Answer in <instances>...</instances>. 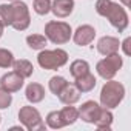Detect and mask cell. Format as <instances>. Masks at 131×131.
<instances>
[{
	"mask_svg": "<svg viewBox=\"0 0 131 131\" xmlns=\"http://www.w3.org/2000/svg\"><path fill=\"white\" fill-rule=\"evenodd\" d=\"M129 43H131V39H129V37H126V39L120 43V46H122L125 56H129V54H131V51H129Z\"/></svg>",
	"mask_w": 131,
	"mask_h": 131,
	"instance_id": "27",
	"label": "cell"
},
{
	"mask_svg": "<svg viewBox=\"0 0 131 131\" xmlns=\"http://www.w3.org/2000/svg\"><path fill=\"white\" fill-rule=\"evenodd\" d=\"M26 43H28V46H29L31 49L40 51V49H43V48L46 46L48 39H46L45 36H42V34H31V36L26 37Z\"/></svg>",
	"mask_w": 131,
	"mask_h": 131,
	"instance_id": "20",
	"label": "cell"
},
{
	"mask_svg": "<svg viewBox=\"0 0 131 131\" xmlns=\"http://www.w3.org/2000/svg\"><path fill=\"white\" fill-rule=\"evenodd\" d=\"M32 8L39 16H46L51 11V0H34Z\"/></svg>",
	"mask_w": 131,
	"mask_h": 131,
	"instance_id": "24",
	"label": "cell"
},
{
	"mask_svg": "<svg viewBox=\"0 0 131 131\" xmlns=\"http://www.w3.org/2000/svg\"><path fill=\"white\" fill-rule=\"evenodd\" d=\"M11 129H20L22 131V126H11Z\"/></svg>",
	"mask_w": 131,
	"mask_h": 131,
	"instance_id": "30",
	"label": "cell"
},
{
	"mask_svg": "<svg viewBox=\"0 0 131 131\" xmlns=\"http://www.w3.org/2000/svg\"><path fill=\"white\" fill-rule=\"evenodd\" d=\"M120 2L123 3V6H125V8H128V6H129V0H120Z\"/></svg>",
	"mask_w": 131,
	"mask_h": 131,
	"instance_id": "28",
	"label": "cell"
},
{
	"mask_svg": "<svg viewBox=\"0 0 131 131\" xmlns=\"http://www.w3.org/2000/svg\"><path fill=\"white\" fill-rule=\"evenodd\" d=\"M94 37H96V29H94L91 25H82V26H79V28L74 31V34H73V40H74V43L79 45V46H86V45H90V43L94 40Z\"/></svg>",
	"mask_w": 131,
	"mask_h": 131,
	"instance_id": "10",
	"label": "cell"
},
{
	"mask_svg": "<svg viewBox=\"0 0 131 131\" xmlns=\"http://www.w3.org/2000/svg\"><path fill=\"white\" fill-rule=\"evenodd\" d=\"M103 17H106L108 22H110L119 32H123V31L126 29L128 20H129V19H128V14H126V11H125V8L120 6L119 3L113 2V0H111L108 9L105 11Z\"/></svg>",
	"mask_w": 131,
	"mask_h": 131,
	"instance_id": "7",
	"label": "cell"
},
{
	"mask_svg": "<svg viewBox=\"0 0 131 131\" xmlns=\"http://www.w3.org/2000/svg\"><path fill=\"white\" fill-rule=\"evenodd\" d=\"M113 119H114V116H113L111 110L102 106L100 111H99V116H97V119H96V122H94V125H96L99 129H110L111 125H113Z\"/></svg>",
	"mask_w": 131,
	"mask_h": 131,
	"instance_id": "17",
	"label": "cell"
},
{
	"mask_svg": "<svg viewBox=\"0 0 131 131\" xmlns=\"http://www.w3.org/2000/svg\"><path fill=\"white\" fill-rule=\"evenodd\" d=\"M67 83H68V82H67V79H65V77H62V76H54V77L49 79L48 88H49V91H51L52 94L59 96L60 91L65 88V85H67Z\"/></svg>",
	"mask_w": 131,
	"mask_h": 131,
	"instance_id": "21",
	"label": "cell"
},
{
	"mask_svg": "<svg viewBox=\"0 0 131 131\" xmlns=\"http://www.w3.org/2000/svg\"><path fill=\"white\" fill-rule=\"evenodd\" d=\"M100 105L94 100H86L85 103H82V106L77 110L79 111V119H82L83 122L86 123H94L97 116H99V111H100Z\"/></svg>",
	"mask_w": 131,
	"mask_h": 131,
	"instance_id": "9",
	"label": "cell"
},
{
	"mask_svg": "<svg viewBox=\"0 0 131 131\" xmlns=\"http://www.w3.org/2000/svg\"><path fill=\"white\" fill-rule=\"evenodd\" d=\"M11 11H13V22L11 26L16 31H25L31 25V16L28 5L22 0H14L11 3Z\"/></svg>",
	"mask_w": 131,
	"mask_h": 131,
	"instance_id": "5",
	"label": "cell"
},
{
	"mask_svg": "<svg viewBox=\"0 0 131 131\" xmlns=\"http://www.w3.org/2000/svg\"><path fill=\"white\" fill-rule=\"evenodd\" d=\"M46 126L52 128V129H59L63 128V122L60 119V113L59 111H51L46 116Z\"/></svg>",
	"mask_w": 131,
	"mask_h": 131,
	"instance_id": "23",
	"label": "cell"
},
{
	"mask_svg": "<svg viewBox=\"0 0 131 131\" xmlns=\"http://www.w3.org/2000/svg\"><path fill=\"white\" fill-rule=\"evenodd\" d=\"M2 36H3V26L0 25V37H2Z\"/></svg>",
	"mask_w": 131,
	"mask_h": 131,
	"instance_id": "29",
	"label": "cell"
},
{
	"mask_svg": "<svg viewBox=\"0 0 131 131\" xmlns=\"http://www.w3.org/2000/svg\"><path fill=\"white\" fill-rule=\"evenodd\" d=\"M119 48H120V42L117 37H113V36H103L97 42V51L102 56H110V54L119 52Z\"/></svg>",
	"mask_w": 131,
	"mask_h": 131,
	"instance_id": "11",
	"label": "cell"
},
{
	"mask_svg": "<svg viewBox=\"0 0 131 131\" xmlns=\"http://www.w3.org/2000/svg\"><path fill=\"white\" fill-rule=\"evenodd\" d=\"M13 103V94L0 88V110H6Z\"/></svg>",
	"mask_w": 131,
	"mask_h": 131,
	"instance_id": "26",
	"label": "cell"
},
{
	"mask_svg": "<svg viewBox=\"0 0 131 131\" xmlns=\"http://www.w3.org/2000/svg\"><path fill=\"white\" fill-rule=\"evenodd\" d=\"M68 62V52L65 49H40L39 56H37V63L43 70H59L63 65H67Z\"/></svg>",
	"mask_w": 131,
	"mask_h": 131,
	"instance_id": "2",
	"label": "cell"
},
{
	"mask_svg": "<svg viewBox=\"0 0 131 131\" xmlns=\"http://www.w3.org/2000/svg\"><path fill=\"white\" fill-rule=\"evenodd\" d=\"M122 65H123L122 57L119 56V52H114V54L105 56V59H102V60L97 62L96 71H97V74L102 79L110 80V79H113L117 74V71L122 68Z\"/></svg>",
	"mask_w": 131,
	"mask_h": 131,
	"instance_id": "4",
	"label": "cell"
},
{
	"mask_svg": "<svg viewBox=\"0 0 131 131\" xmlns=\"http://www.w3.org/2000/svg\"><path fill=\"white\" fill-rule=\"evenodd\" d=\"M0 122H2V116H0Z\"/></svg>",
	"mask_w": 131,
	"mask_h": 131,
	"instance_id": "32",
	"label": "cell"
},
{
	"mask_svg": "<svg viewBox=\"0 0 131 131\" xmlns=\"http://www.w3.org/2000/svg\"><path fill=\"white\" fill-rule=\"evenodd\" d=\"M96 83H97V80H96L94 74H91V73H86V74L77 77L76 82H74L76 88L80 93H90V91H93L96 88Z\"/></svg>",
	"mask_w": 131,
	"mask_h": 131,
	"instance_id": "15",
	"label": "cell"
},
{
	"mask_svg": "<svg viewBox=\"0 0 131 131\" xmlns=\"http://www.w3.org/2000/svg\"><path fill=\"white\" fill-rule=\"evenodd\" d=\"M80 94L82 93L76 88L74 83H67V85H65V88L60 91L59 99L65 105H74V103H77L80 100Z\"/></svg>",
	"mask_w": 131,
	"mask_h": 131,
	"instance_id": "13",
	"label": "cell"
},
{
	"mask_svg": "<svg viewBox=\"0 0 131 131\" xmlns=\"http://www.w3.org/2000/svg\"><path fill=\"white\" fill-rule=\"evenodd\" d=\"M70 73H71V76H73L74 79H77V77H80V76L90 73V63H88L86 60L77 59V60H74V62L70 65Z\"/></svg>",
	"mask_w": 131,
	"mask_h": 131,
	"instance_id": "19",
	"label": "cell"
},
{
	"mask_svg": "<svg viewBox=\"0 0 131 131\" xmlns=\"http://www.w3.org/2000/svg\"><path fill=\"white\" fill-rule=\"evenodd\" d=\"M13 70L20 74L23 79H28L32 76L34 73V67H32V63L29 60H25V59H19V60H14L13 62Z\"/></svg>",
	"mask_w": 131,
	"mask_h": 131,
	"instance_id": "16",
	"label": "cell"
},
{
	"mask_svg": "<svg viewBox=\"0 0 131 131\" xmlns=\"http://www.w3.org/2000/svg\"><path fill=\"white\" fill-rule=\"evenodd\" d=\"M13 22V11H11V5H0V25L3 28L5 26H11Z\"/></svg>",
	"mask_w": 131,
	"mask_h": 131,
	"instance_id": "22",
	"label": "cell"
},
{
	"mask_svg": "<svg viewBox=\"0 0 131 131\" xmlns=\"http://www.w3.org/2000/svg\"><path fill=\"white\" fill-rule=\"evenodd\" d=\"M51 11L59 19L68 17L74 11V0H52L51 2Z\"/></svg>",
	"mask_w": 131,
	"mask_h": 131,
	"instance_id": "12",
	"label": "cell"
},
{
	"mask_svg": "<svg viewBox=\"0 0 131 131\" xmlns=\"http://www.w3.org/2000/svg\"><path fill=\"white\" fill-rule=\"evenodd\" d=\"M123 97H125V86L117 80L110 79L100 90V105L103 108L108 110L117 108L123 100Z\"/></svg>",
	"mask_w": 131,
	"mask_h": 131,
	"instance_id": "1",
	"label": "cell"
},
{
	"mask_svg": "<svg viewBox=\"0 0 131 131\" xmlns=\"http://www.w3.org/2000/svg\"><path fill=\"white\" fill-rule=\"evenodd\" d=\"M25 96H26V100L31 102V103H39L45 99V88L37 83V82H31L26 90H25Z\"/></svg>",
	"mask_w": 131,
	"mask_h": 131,
	"instance_id": "14",
	"label": "cell"
},
{
	"mask_svg": "<svg viewBox=\"0 0 131 131\" xmlns=\"http://www.w3.org/2000/svg\"><path fill=\"white\" fill-rule=\"evenodd\" d=\"M45 37L54 45H63L68 43L70 39L73 37V29L67 22L51 20L45 25Z\"/></svg>",
	"mask_w": 131,
	"mask_h": 131,
	"instance_id": "3",
	"label": "cell"
},
{
	"mask_svg": "<svg viewBox=\"0 0 131 131\" xmlns=\"http://www.w3.org/2000/svg\"><path fill=\"white\" fill-rule=\"evenodd\" d=\"M14 54L5 48H0V68H9L13 67Z\"/></svg>",
	"mask_w": 131,
	"mask_h": 131,
	"instance_id": "25",
	"label": "cell"
},
{
	"mask_svg": "<svg viewBox=\"0 0 131 131\" xmlns=\"http://www.w3.org/2000/svg\"><path fill=\"white\" fill-rule=\"evenodd\" d=\"M23 83H25V79L20 74H17L16 71L6 73V74L2 76V79H0V88H3L5 91H8L11 94L20 91Z\"/></svg>",
	"mask_w": 131,
	"mask_h": 131,
	"instance_id": "8",
	"label": "cell"
},
{
	"mask_svg": "<svg viewBox=\"0 0 131 131\" xmlns=\"http://www.w3.org/2000/svg\"><path fill=\"white\" fill-rule=\"evenodd\" d=\"M8 2H14V0H8Z\"/></svg>",
	"mask_w": 131,
	"mask_h": 131,
	"instance_id": "31",
	"label": "cell"
},
{
	"mask_svg": "<svg viewBox=\"0 0 131 131\" xmlns=\"http://www.w3.org/2000/svg\"><path fill=\"white\" fill-rule=\"evenodd\" d=\"M59 113H60V119H62V122H63V126L73 125V123H76V120L79 119V111H77V108H74L73 105H67L65 108H62Z\"/></svg>",
	"mask_w": 131,
	"mask_h": 131,
	"instance_id": "18",
	"label": "cell"
},
{
	"mask_svg": "<svg viewBox=\"0 0 131 131\" xmlns=\"http://www.w3.org/2000/svg\"><path fill=\"white\" fill-rule=\"evenodd\" d=\"M19 120L29 131L45 129V122L42 120V116H40L39 110L34 108V106H22L20 111H19Z\"/></svg>",
	"mask_w": 131,
	"mask_h": 131,
	"instance_id": "6",
	"label": "cell"
}]
</instances>
